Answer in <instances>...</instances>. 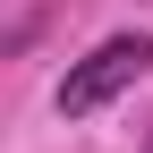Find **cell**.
Listing matches in <instances>:
<instances>
[{"instance_id": "cell-1", "label": "cell", "mask_w": 153, "mask_h": 153, "mask_svg": "<svg viewBox=\"0 0 153 153\" xmlns=\"http://www.w3.org/2000/svg\"><path fill=\"white\" fill-rule=\"evenodd\" d=\"M153 68V34H111V43H94L85 60L60 76V119H94L102 102H119L128 85H145Z\"/></svg>"}]
</instances>
